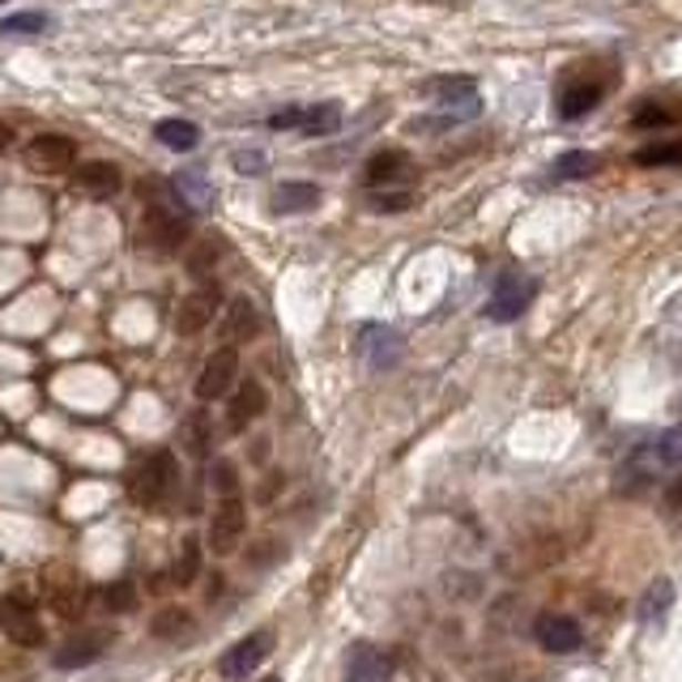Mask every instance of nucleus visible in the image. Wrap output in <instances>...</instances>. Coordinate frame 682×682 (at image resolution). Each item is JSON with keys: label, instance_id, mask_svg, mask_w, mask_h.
Returning a JSON list of instances; mask_svg holds the SVG:
<instances>
[{"label": "nucleus", "instance_id": "cd10ccee", "mask_svg": "<svg viewBox=\"0 0 682 682\" xmlns=\"http://www.w3.org/2000/svg\"><path fill=\"white\" fill-rule=\"evenodd\" d=\"M184 448H189L192 457H210V448H214V423H210V414H192L189 423H184Z\"/></svg>", "mask_w": 682, "mask_h": 682}, {"label": "nucleus", "instance_id": "393cba45", "mask_svg": "<svg viewBox=\"0 0 682 682\" xmlns=\"http://www.w3.org/2000/svg\"><path fill=\"white\" fill-rule=\"evenodd\" d=\"M154 136L163 141L166 150L189 154V150H196V141H201V129H196L192 120H159V124H154Z\"/></svg>", "mask_w": 682, "mask_h": 682}, {"label": "nucleus", "instance_id": "bb28decb", "mask_svg": "<svg viewBox=\"0 0 682 682\" xmlns=\"http://www.w3.org/2000/svg\"><path fill=\"white\" fill-rule=\"evenodd\" d=\"M631 163L635 166H682V141H653V145H640L635 154H631Z\"/></svg>", "mask_w": 682, "mask_h": 682}, {"label": "nucleus", "instance_id": "7ed1b4c3", "mask_svg": "<svg viewBox=\"0 0 682 682\" xmlns=\"http://www.w3.org/2000/svg\"><path fill=\"white\" fill-rule=\"evenodd\" d=\"M189 235H192V226L180 210H171V205H163V201H150L145 231H141V240H145L150 252H159V256H175L180 247L189 244Z\"/></svg>", "mask_w": 682, "mask_h": 682}, {"label": "nucleus", "instance_id": "f704fd0d", "mask_svg": "<svg viewBox=\"0 0 682 682\" xmlns=\"http://www.w3.org/2000/svg\"><path fill=\"white\" fill-rule=\"evenodd\" d=\"M210 482H214V491H218L222 499H240V469L231 461H214Z\"/></svg>", "mask_w": 682, "mask_h": 682}, {"label": "nucleus", "instance_id": "0eeeda50", "mask_svg": "<svg viewBox=\"0 0 682 682\" xmlns=\"http://www.w3.org/2000/svg\"><path fill=\"white\" fill-rule=\"evenodd\" d=\"M533 295H538V282H533V277H525V273H503V277L495 282L487 316H491V320H517V316L529 312Z\"/></svg>", "mask_w": 682, "mask_h": 682}, {"label": "nucleus", "instance_id": "f3484780", "mask_svg": "<svg viewBox=\"0 0 682 682\" xmlns=\"http://www.w3.org/2000/svg\"><path fill=\"white\" fill-rule=\"evenodd\" d=\"M533 635H538V644H542L546 653H572V649L584 644V631L568 614H542Z\"/></svg>", "mask_w": 682, "mask_h": 682}, {"label": "nucleus", "instance_id": "20e7f679", "mask_svg": "<svg viewBox=\"0 0 682 682\" xmlns=\"http://www.w3.org/2000/svg\"><path fill=\"white\" fill-rule=\"evenodd\" d=\"M269 129L277 133H307V136H328L342 129V103H307V108H286L273 111Z\"/></svg>", "mask_w": 682, "mask_h": 682}, {"label": "nucleus", "instance_id": "6ab92c4d", "mask_svg": "<svg viewBox=\"0 0 682 682\" xmlns=\"http://www.w3.org/2000/svg\"><path fill=\"white\" fill-rule=\"evenodd\" d=\"M635 461L644 465V478H653V469H679L682 465V427L661 431L649 448H635Z\"/></svg>", "mask_w": 682, "mask_h": 682}, {"label": "nucleus", "instance_id": "aec40b11", "mask_svg": "<svg viewBox=\"0 0 682 682\" xmlns=\"http://www.w3.org/2000/svg\"><path fill=\"white\" fill-rule=\"evenodd\" d=\"M631 129H674V124H682V99H640L635 108H631Z\"/></svg>", "mask_w": 682, "mask_h": 682}, {"label": "nucleus", "instance_id": "dca6fc26", "mask_svg": "<svg viewBox=\"0 0 682 682\" xmlns=\"http://www.w3.org/2000/svg\"><path fill=\"white\" fill-rule=\"evenodd\" d=\"M244 529H247L244 503H240V499H222L214 520H210V546H214L218 554H226V550H235V542L244 538Z\"/></svg>", "mask_w": 682, "mask_h": 682}, {"label": "nucleus", "instance_id": "9b49d317", "mask_svg": "<svg viewBox=\"0 0 682 682\" xmlns=\"http://www.w3.org/2000/svg\"><path fill=\"white\" fill-rule=\"evenodd\" d=\"M273 653V631H252V635H244L240 644H231L226 649V656H222V674L231 682H240V679H247L265 656Z\"/></svg>", "mask_w": 682, "mask_h": 682}, {"label": "nucleus", "instance_id": "c756f323", "mask_svg": "<svg viewBox=\"0 0 682 682\" xmlns=\"http://www.w3.org/2000/svg\"><path fill=\"white\" fill-rule=\"evenodd\" d=\"M670 601H674V584L661 576V580L649 584V593H644V601H640V619H644V623H656V619L670 610Z\"/></svg>", "mask_w": 682, "mask_h": 682}, {"label": "nucleus", "instance_id": "6e6552de", "mask_svg": "<svg viewBox=\"0 0 682 682\" xmlns=\"http://www.w3.org/2000/svg\"><path fill=\"white\" fill-rule=\"evenodd\" d=\"M265 406H269L265 384L261 380H235L231 397H226V431H231V436H244L247 427L265 414Z\"/></svg>", "mask_w": 682, "mask_h": 682}, {"label": "nucleus", "instance_id": "72a5a7b5", "mask_svg": "<svg viewBox=\"0 0 682 682\" xmlns=\"http://www.w3.org/2000/svg\"><path fill=\"white\" fill-rule=\"evenodd\" d=\"M48 601H52L55 614H64V619H78L85 605V589H78V584H64V589H52L48 593Z\"/></svg>", "mask_w": 682, "mask_h": 682}, {"label": "nucleus", "instance_id": "5701e85b", "mask_svg": "<svg viewBox=\"0 0 682 682\" xmlns=\"http://www.w3.org/2000/svg\"><path fill=\"white\" fill-rule=\"evenodd\" d=\"M120 166L111 163H85L78 166V189L85 192V196H94V201H108V196H115L120 192Z\"/></svg>", "mask_w": 682, "mask_h": 682}, {"label": "nucleus", "instance_id": "a211bd4d", "mask_svg": "<svg viewBox=\"0 0 682 682\" xmlns=\"http://www.w3.org/2000/svg\"><path fill=\"white\" fill-rule=\"evenodd\" d=\"M346 682H393V656L371 644H355L346 656Z\"/></svg>", "mask_w": 682, "mask_h": 682}, {"label": "nucleus", "instance_id": "9d476101", "mask_svg": "<svg viewBox=\"0 0 682 682\" xmlns=\"http://www.w3.org/2000/svg\"><path fill=\"white\" fill-rule=\"evenodd\" d=\"M111 635L108 628H94V631H78L73 640H64L60 649H55V670H82V665H94L99 656L108 653L111 649Z\"/></svg>", "mask_w": 682, "mask_h": 682}, {"label": "nucleus", "instance_id": "39448f33", "mask_svg": "<svg viewBox=\"0 0 682 682\" xmlns=\"http://www.w3.org/2000/svg\"><path fill=\"white\" fill-rule=\"evenodd\" d=\"M423 94L436 99V108L448 111V115H457L461 124L482 111V94H478V82H474V78H431V82H423Z\"/></svg>", "mask_w": 682, "mask_h": 682}, {"label": "nucleus", "instance_id": "b1692460", "mask_svg": "<svg viewBox=\"0 0 682 682\" xmlns=\"http://www.w3.org/2000/svg\"><path fill=\"white\" fill-rule=\"evenodd\" d=\"M598 171H601V159L593 150H568V154L554 159L550 180H554V184H568V180H589V175H598Z\"/></svg>", "mask_w": 682, "mask_h": 682}, {"label": "nucleus", "instance_id": "4be33fe9", "mask_svg": "<svg viewBox=\"0 0 682 682\" xmlns=\"http://www.w3.org/2000/svg\"><path fill=\"white\" fill-rule=\"evenodd\" d=\"M358 346H363L367 363H376V367H388V363H397V355H401V337L384 325L358 328Z\"/></svg>", "mask_w": 682, "mask_h": 682}, {"label": "nucleus", "instance_id": "58836bf2", "mask_svg": "<svg viewBox=\"0 0 682 682\" xmlns=\"http://www.w3.org/2000/svg\"><path fill=\"white\" fill-rule=\"evenodd\" d=\"M9 145H13V129L0 120V150H9Z\"/></svg>", "mask_w": 682, "mask_h": 682}, {"label": "nucleus", "instance_id": "ea45409f", "mask_svg": "<svg viewBox=\"0 0 682 682\" xmlns=\"http://www.w3.org/2000/svg\"><path fill=\"white\" fill-rule=\"evenodd\" d=\"M670 508H682V478L674 482V491H670Z\"/></svg>", "mask_w": 682, "mask_h": 682}, {"label": "nucleus", "instance_id": "2eb2a0df", "mask_svg": "<svg viewBox=\"0 0 682 682\" xmlns=\"http://www.w3.org/2000/svg\"><path fill=\"white\" fill-rule=\"evenodd\" d=\"M261 333V312H256V303L252 299H231L226 303V316H222V346H244Z\"/></svg>", "mask_w": 682, "mask_h": 682}, {"label": "nucleus", "instance_id": "f8f14e48", "mask_svg": "<svg viewBox=\"0 0 682 682\" xmlns=\"http://www.w3.org/2000/svg\"><path fill=\"white\" fill-rule=\"evenodd\" d=\"M409 180H414V159H409L406 150H380L363 166V184L371 192L397 189V184H409Z\"/></svg>", "mask_w": 682, "mask_h": 682}, {"label": "nucleus", "instance_id": "1a4fd4ad", "mask_svg": "<svg viewBox=\"0 0 682 682\" xmlns=\"http://www.w3.org/2000/svg\"><path fill=\"white\" fill-rule=\"evenodd\" d=\"M218 307H222V291L214 282H205L201 291H192L189 299L175 307V333H180V337H192V333L210 328V320L218 316Z\"/></svg>", "mask_w": 682, "mask_h": 682}, {"label": "nucleus", "instance_id": "423d86ee", "mask_svg": "<svg viewBox=\"0 0 682 682\" xmlns=\"http://www.w3.org/2000/svg\"><path fill=\"white\" fill-rule=\"evenodd\" d=\"M0 631H4L13 644H22V649H39V644L48 640V631L39 623L34 605H30L27 598H18V593L0 598Z\"/></svg>", "mask_w": 682, "mask_h": 682}, {"label": "nucleus", "instance_id": "4c0bfd02", "mask_svg": "<svg viewBox=\"0 0 682 682\" xmlns=\"http://www.w3.org/2000/svg\"><path fill=\"white\" fill-rule=\"evenodd\" d=\"M235 171H240V175H261V171H265V154H261V150H240V154H235Z\"/></svg>", "mask_w": 682, "mask_h": 682}, {"label": "nucleus", "instance_id": "4468645a", "mask_svg": "<svg viewBox=\"0 0 682 682\" xmlns=\"http://www.w3.org/2000/svg\"><path fill=\"white\" fill-rule=\"evenodd\" d=\"M235 380H240V350L222 346V350H214V358L205 363V371H201V380H196V393H201V401H218V397H226V388Z\"/></svg>", "mask_w": 682, "mask_h": 682}, {"label": "nucleus", "instance_id": "f03ea898", "mask_svg": "<svg viewBox=\"0 0 682 682\" xmlns=\"http://www.w3.org/2000/svg\"><path fill=\"white\" fill-rule=\"evenodd\" d=\"M180 487V461H175V452H145L141 461H136L133 478H129V495H133L141 508H159L166 503L171 495Z\"/></svg>", "mask_w": 682, "mask_h": 682}, {"label": "nucleus", "instance_id": "473e14b6", "mask_svg": "<svg viewBox=\"0 0 682 682\" xmlns=\"http://www.w3.org/2000/svg\"><path fill=\"white\" fill-rule=\"evenodd\" d=\"M175 192L189 201L192 210H205V205L214 201V192H210V184H205V175H192V171L175 175Z\"/></svg>", "mask_w": 682, "mask_h": 682}, {"label": "nucleus", "instance_id": "a19ab883", "mask_svg": "<svg viewBox=\"0 0 682 682\" xmlns=\"http://www.w3.org/2000/svg\"><path fill=\"white\" fill-rule=\"evenodd\" d=\"M269 682H277V679H269Z\"/></svg>", "mask_w": 682, "mask_h": 682}, {"label": "nucleus", "instance_id": "c9c22d12", "mask_svg": "<svg viewBox=\"0 0 682 682\" xmlns=\"http://www.w3.org/2000/svg\"><path fill=\"white\" fill-rule=\"evenodd\" d=\"M99 598H103L108 610L120 614V610H133L136 605V589L129 584V580H111V584H103V593H99Z\"/></svg>", "mask_w": 682, "mask_h": 682}, {"label": "nucleus", "instance_id": "e433bc0d", "mask_svg": "<svg viewBox=\"0 0 682 682\" xmlns=\"http://www.w3.org/2000/svg\"><path fill=\"white\" fill-rule=\"evenodd\" d=\"M409 205H414L409 192H371V210H376V214H401Z\"/></svg>", "mask_w": 682, "mask_h": 682}, {"label": "nucleus", "instance_id": "2f4dec72", "mask_svg": "<svg viewBox=\"0 0 682 682\" xmlns=\"http://www.w3.org/2000/svg\"><path fill=\"white\" fill-rule=\"evenodd\" d=\"M39 30H48V13H39V9L13 13V18L0 22V34H4V39H22V34H39Z\"/></svg>", "mask_w": 682, "mask_h": 682}, {"label": "nucleus", "instance_id": "ddd939ff", "mask_svg": "<svg viewBox=\"0 0 682 682\" xmlns=\"http://www.w3.org/2000/svg\"><path fill=\"white\" fill-rule=\"evenodd\" d=\"M27 163L34 166V171H43V175L69 171V166L78 163V145H73V136L43 133V136H34V141L27 145Z\"/></svg>", "mask_w": 682, "mask_h": 682}, {"label": "nucleus", "instance_id": "a878e982", "mask_svg": "<svg viewBox=\"0 0 682 682\" xmlns=\"http://www.w3.org/2000/svg\"><path fill=\"white\" fill-rule=\"evenodd\" d=\"M218 261H222V240L218 235H205V240H196L189 252V273L192 277H205L210 282V273L218 269Z\"/></svg>", "mask_w": 682, "mask_h": 682}, {"label": "nucleus", "instance_id": "c85d7f7f", "mask_svg": "<svg viewBox=\"0 0 682 682\" xmlns=\"http://www.w3.org/2000/svg\"><path fill=\"white\" fill-rule=\"evenodd\" d=\"M196 576H201V542H196V538H184L175 563H171V580H175V584H192Z\"/></svg>", "mask_w": 682, "mask_h": 682}, {"label": "nucleus", "instance_id": "f257e3e1", "mask_svg": "<svg viewBox=\"0 0 682 682\" xmlns=\"http://www.w3.org/2000/svg\"><path fill=\"white\" fill-rule=\"evenodd\" d=\"M619 60H580V64H568V73L559 78V90H554V111L559 120H584L605 103V94L619 85Z\"/></svg>", "mask_w": 682, "mask_h": 682}, {"label": "nucleus", "instance_id": "412c9836", "mask_svg": "<svg viewBox=\"0 0 682 682\" xmlns=\"http://www.w3.org/2000/svg\"><path fill=\"white\" fill-rule=\"evenodd\" d=\"M273 214H312L316 205H320V189L316 184H307V180H295V184H277L273 189Z\"/></svg>", "mask_w": 682, "mask_h": 682}, {"label": "nucleus", "instance_id": "7c9ffc66", "mask_svg": "<svg viewBox=\"0 0 682 682\" xmlns=\"http://www.w3.org/2000/svg\"><path fill=\"white\" fill-rule=\"evenodd\" d=\"M150 631H154L159 640H184L192 631V614L189 610H180V605H171V610H163V614L154 619V628Z\"/></svg>", "mask_w": 682, "mask_h": 682}]
</instances>
